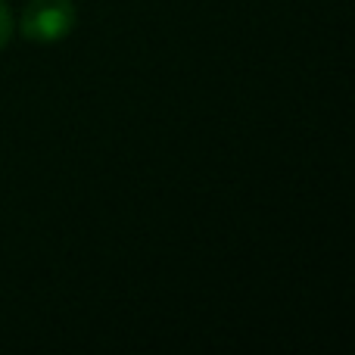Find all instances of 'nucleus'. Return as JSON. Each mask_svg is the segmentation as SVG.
Masks as SVG:
<instances>
[{
  "label": "nucleus",
  "instance_id": "1",
  "mask_svg": "<svg viewBox=\"0 0 355 355\" xmlns=\"http://www.w3.org/2000/svg\"><path fill=\"white\" fill-rule=\"evenodd\" d=\"M75 22L78 6L72 0H28L19 19V31L35 44H56L72 35Z\"/></svg>",
  "mask_w": 355,
  "mask_h": 355
},
{
  "label": "nucleus",
  "instance_id": "2",
  "mask_svg": "<svg viewBox=\"0 0 355 355\" xmlns=\"http://www.w3.org/2000/svg\"><path fill=\"white\" fill-rule=\"evenodd\" d=\"M10 37H12V12L6 6V0H0V50L6 47Z\"/></svg>",
  "mask_w": 355,
  "mask_h": 355
}]
</instances>
